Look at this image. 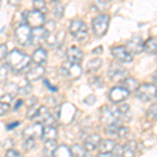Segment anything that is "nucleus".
<instances>
[{"mask_svg": "<svg viewBox=\"0 0 157 157\" xmlns=\"http://www.w3.org/2000/svg\"><path fill=\"white\" fill-rule=\"evenodd\" d=\"M32 63V58L20 49H13L6 56V65L13 72H21Z\"/></svg>", "mask_w": 157, "mask_h": 157, "instance_id": "f257e3e1", "label": "nucleus"}, {"mask_svg": "<svg viewBox=\"0 0 157 157\" xmlns=\"http://www.w3.org/2000/svg\"><path fill=\"white\" fill-rule=\"evenodd\" d=\"M100 120L106 126L108 125H121V115L120 108L116 106H104L101 109Z\"/></svg>", "mask_w": 157, "mask_h": 157, "instance_id": "f03ea898", "label": "nucleus"}, {"mask_svg": "<svg viewBox=\"0 0 157 157\" xmlns=\"http://www.w3.org/2000/svg\"><path fill=\"white\" fill-rule=\"evenodd\" d=\"M77 114V107L71 103H64L59 105L57 109V121L62 125H68L75 120Z\"/></svg>", "mask_w": 157, "mask_h": 157, "instance_id": "7ed1b4c3", "label": "nucleus"}, {"mask_svg": "<svg viewBox=\"0 0 157 157\" xmlns=\"http://www.w3.org/2000/svg\"><path fill=\"white\" fill-rule=\"evenodd\" d=\"M110 24V17L107 14H101L95 17L91 22V27L94 36L98 38H102L106 35Z\"/></svg>", "mask_w": 157, "mask_h": 157, "instance_id": "20e7f679", "label": "nucleus"}, {"mask_svg": "<svg viewBox=\"0 0 157 157\" xmlns=\"http://www.w3.org/2000/svg\"><path fill=\"white\" fill-rule=\"evenodd\" d=\"M68 29H69V33L73 37V39H75L78 42L85 41L88 38L87 25L82 20H71Z\"/></svg>", "mask_w": 157, "mask_h": 157, "instance_id": "39448f33", "label": "nucleus"}, {"mask_svg": "<svg viewBox=\"0 0 157 157\" xmlns=\"http://www.w3.org/2000/svg\"><path fill=\"white\" fill-rule=\"evenodd\" d=\"M136 97L143 102H150L157 98V87L151 83H144L143 85L138 86Z\"/></svg>", "mask_w": 157, "mask_h": 157, "instance_id": "423d86ee", "label": "nucleus"}, {"mask_svg": "<svg viewBox=\"0 0 157 157\" xmlns=\"http://www.w3.org/2000/svg\"><path fill=\"white\" fill-rule=\"evenodd\" d=\"M32 27L26 23L20 24L15 29V39L22 46H27L32 42Z\"/></svg>", "mask_w": 157, "mask_h": 157, "instance_id": "0eeeda50", "label": "nucleus"}, {"mask_svg": "<svg viewBox=\"0 0 157 157\" xmlns=\"http://www.w3.org/2000/svg\"><path fill=\"white\" fill-rule=\"evenodd\" d=\"M82 67L80 64L66 62L60 67V73L65 78H71V80H78L82 75Z\"/></svg>", "mask_w": 157, "mask_h": 157, "instance_id": "6e6552de", "label": "nucleus"}, {"mask_svg": "<svg viewBox=\"0 0 157 157\" xmlns=\"http://www.w3.org/2000/svg\"><path fill=\"white\" fill-rule=\"evenodd\" d=\"M129 71L118 62H114L110 65L108 69V77L112 81H123L128 78Z\"/></svg>", "mask_w": 157, "mask_h": 157, "instance_id": "1a4fd4ad", "label": "nucleus"}, {"mask_svg": "<svg viewBox=\"0 0 157 157\" xmlns=\"http://www.w3.org/2000/svg\"><path fill=\"white\" fill-rule=\"evenodd\" d=\"M130 92L124 88L123 86H115L112 87L108 92V98L112 104H120L124 101H126V98H128Z\"/></svg>", "mask_w": 157, "mask_h": 157, "instance_id": "9d476101", "label": "nucleus"}, {"mask_svg": "<svg viewBox=\"0 0 157 157\" xmlns=\"http://www.w3.org/2000/svg\"><path fill=\"white\" fill-rule=\"evenodd\" d=\"M45 16L44 14L38 12V11H27L26 19H25V23L29 25L32 29H37V27H43L45 24Z\"/></svg>", "mask_w": 157, "mask_h": 157, "instance_id": "9b49d317", "label": "nucleus"}, {"mask_svg": "<svg viewBox=\"0 0 157 157\" xmlns=\"http://www.w3.org/2000/svg\"><path fill=\"white\" fill-rule=\"evenodd\" d=\"M43 129H44V126H43L41 123L35 121L34 124L27 126V127L24 129L23 132H22V136H23L24 139L41 138L42 133H43Z\"/></svg>", "mask_w": 157, "mask_h": 157, "instance_id": "f8f14e48", "label": "nucleus"}, {"mask_svg": "<svg viewBox=\"0 0 157 157\" xmlns=\"http://www.w3.org/2000/svg\"><path fill=\"white\" fill-rule=\"evenodd\" d=\"M45 68L43 65H38L36 64L35 66L29 68V70L25 73V81L29 83L37 82L40 78H43L45 75Z\"/></svg>", "mask_w": 157, "mask_h": 157, "instance_id": "ddd939ff", "label": "nucleus"}, {"mask_svg": "<svg viewBox=\"0 0 157 157\" xmlns=\"http://www.w3.org/2000/svg\"><path fill=\"white\" fill-rule=\"evenodd\" d=\"M111 54L115 60L123 63H131L133 61V56L128 52L125 46H115L111 49Z\"/></svg>", "mask_w": 157, "mask_h": 157, "instance_id": "4468645a", "label": "nucleus"}, {"mask_svg": "<svg viewBox=\"0 0 157 157\" xmlns=\"http://www.w3.org/2000/svg\"><path fill=\"white\" fill-rule=\"evenodd\" d=\"M116 146L115 140L113 139H104L98 145V157H111L112 152Z\"/></svg>", "mask_w": 157, "mask_h": 157, "instance_id": "2eb2a0df", "label": "nucleus"}, {"mask_svg": "<svg viewBox=\"0 0 157 157\" xmlns=\"http://www.w3.org/2000/svg\"><path fill=\"white\" fill-rule=\"evenodd\" d=\"M66 58L68 62L75 63V64H80L84 59V54L78 47L77 46H71L68 48L66 52Z\"/></svg>", "mask_w": 157, "mask_h": 157, "instance_id": "dca6fc26", "label": "nucleus"}, {"mask_svg": "<svg viewBox=\"0 0 157 157\" xmlns=\"http://www.w3.org/2000/svg\"><path fill=\"white\" fill-rule=\"evenodd\" d=\"M126 48L128 49V52L131 55H139L141 54V52L144 50V42L141 40L140 37H135L133 39H131L130 41L127 43Z\"/></svg>", "mask_w": 157, "mask_h": 157, "instance_id": "f3484780", "label": "nucleus"}, {"mask_svg": "<svg viewBox=\"0 0 157 157\" xmlns=\"http://www.w3.org/2000/svg\"><path fill=\"white\" fill-rule=\"evenodd\" d=\"M101 141H102V137H101V135L95 134V133L91 134V135H89L88 137H86L85 140H84V147H85L86 151L87 152L94 151L95 149L98 147V145L101 144Z\"/></svg>", "mask_w": 157, "mask_h": 157, "instance_id": "a211bd4d", "label": "nucleus"}, {"mask_svg": "<svg viewBox=\"0 0 157 157\" xmlns=\"http://www.w3.org/2000/svg\"><path fill=\"white\" fill-rule=\"evenodd\" d=\"M47 32L44 27H37L32 30V42L30 44L34 45H40L42 42H45V38H46Z\"/></svg>", "mask_w": 157, "mask_h": 157, "instance_id": "6ab92c4d", "label": "nucleus"}, {"mask_svg": "<svg viewBox=\"0 0 157 157\" xmlns=\"http://www.w3.org/2000/svg\"><path fill=\"white\" fill-rule=\"evenodd\" d=\"M58 134L59 133H58V130L56 129L55 126H44L41 139L43 141L57 140Z\"/></svg>", "mask_w": 157, "mask_h": 157, "instance_id": "aec40b11", "label": "nucleus"}, {"mask_svg": "<svg viewBox=\"0 0 157 157\" xmlns=\"http://www.w3.org/2000/svg\"><path fill=\"white\" fill-rule=\"evenodd\" d=\"M32 60L38 65L45 64V62H46V60H47V52L43 48V47H38V48L35 49V52H33Z\"/></svg>", "mask_w": 157, "mask_h": 157, "instance_id": "412c9836", "label": "nucleus"}, {"mask_svg": "<svg viewBox=\"0 0 157 157\" xmlns=\"http://www.w3.org/2000/svg\"><path fill=\"white\" fill-rule=\"evenodd\" d=\"M144 50L148 55L157 54V37L149 38L146 42H144Z\"/></svg>", "mask_w": 157, "mask_h": 157, "instance_id": "4be33fe9", "label": "nucleus"}, {"mask_svg": "<svg viewBox=\"0 0 157 157\" xmlns=\"http://www.w3.org/2000/svg\"><path fill=\"white\" fill-rule=\"evenodd\" d=\"M52 157H72V154L69 147L66 145H60L55 149Z\"/></svg>", "mask_w": 157, "mask_h": 157, "instance_id": "5701e85b", "label": "nucleus"}, {"mask_svg": "<svg viewBox=\"0 0 157 157\" xmlns=\"http://www.w3.org/2000/svg\"><path fill=\"white\" fill-rule=\"evenodd\" d=\"M50 116H52V113H50L49 109L47 108L46 106H40L35 120H36V121H38V123L43 124L47 118L50 117Z\"/></svg>", "mask_w": 157, "mask_h": 157, "instance_id": "b1692460", "label": "nucleus"}, {"mask_svg": "<svg viewBox=\"0 0 157 157\" xmlns=\"http://www.w3.org/2000/svg\"><path fill=\"white\" fill-rule=\"evenodd\" d=\"M121 83H123V87L126 88L129 92H132V91H136L139 86V83L138 81L136 80V78H126L125 80L121 81Z\"/></svg>", "mask_w": 157, "mask_h": 157, "instance_id": "393cba45", "label": "nucleus"}, {"mask_svg": "<svg viewBox=\"0 0 157 157\" xmlns=\"http://www.w3.org/2000/svg\"><path fill=\"white\" fill-rule=\"evenodd\" d=\"M103 65V61L100 58H94V59L90 60L89 62L87 63V66H86V71L88 73L90 72H95L102 67Z\"/></svg>", "mask_w": 157, "mask_h": 157, "instance_id": "a878e982", "label": "nucleus"}, {"mask_svg": "<svg viewBox=\"0 0 157 157\" xmlns=\"http://www.w3.org/2000/svg\"><path fill=\"white\" fill-rule=\"evenodd\" d=\"M135 143L134 141H129L126 145H123V154L121 157H134L135 155Z\"/></svg>", "mask_w": 157, "mask_h": 157, "instance_id": "bb28decb", "label": "nucleus"}, {"mask_svg": "<svg viewBox=\"0 0 157 157\" xmlns=\"http://www.w3.org/2000/svg\"><path fill=\"white\" fill-rule=\"evenodd\" d=\"M56 148H57V141L56 140L44 141V148H43L44 157H52Z\"/></svg>", "mask_w": 157, "mask_h": 157, "instance_id": "cd10ccee", "label": "nucleus"}, {"mask_svg": "<svg viewBox=\"0 0 157 157\" xmlns=\"http://www.w3.org/2000/svg\"><path fill=\"white\" fill-rule=\"evenodd\" d=\"M70 151H71L72 157H83L87 153L85 147L83 145H78V144H75V145L70 147Z\"/></svg>", "mask_w": 157, "mask_h": 157, "instance_id": "c85d7f7f", "label": "nucleus"}, {"mask_svg": "<svg viewBox=\"0 0 157 157\" xmlns=\"http://www.w3.org/2000/svg\"><path fill=\"white\" fill-rule=\"evenodd\" d=\"M33 7H34L35 11H38L42 14H45L47 12L46 3L44 2V0H34L33 2Z\"/></svg>", "mask_w": 157, "mask_h": 157, "instance_id": "c756f323", "label": "nucleus"}, {"mask_svg": "<svg viewBox=\"0 0 157 157\" xmlns=\"http://www.w3.org/2000/svg\"><path fill=\"white\" fill-rule=\"evenodd\" d=\"M64 12H65V7L62 3H57L54 9H52V15L55 16L56 19L62 18L64 16Z\"/></svg>", "mask_w": 157, "mask_h": 157, "instance_id": "7c9ffc66", "label": "nucleus"}, {"mask_svg": "<svg viewBox=\"0 0 157 157\" xmlns=\"http://www.w3.org/2000/svg\"><path fill=\"white\" fill-rule=\"evenodd\" d=\"M120 111H121V120H130L131 117V110H130V107L127 104H124V105L120 106Z\"/></svg>", "mask_w": 157, "mask_h": 157, "instance_id": "2f4dec72", "label": "nucleus"}, {"mask_svg": "<svg viewBox=\"0 0 157 157\" xmlns=\"http://www.w3.org/2000/svg\"><path fill=\"white\" fill-rule=\"evenodd\" d=\"M45 42L47 43L49 47H55L57 45H59V42H58V37L56 36L54 33H47L46 38H45Z\"/></svg>", "mask_w": 157, "mask_h": 157, "instance_id": "473e14b6", "label": "nucleus"}, {"mask_svg": "<svg viewBox=\"0 0 157 157\" xmlns=\"http://www.w3.org/2000/svg\"><path fill=\"white\" fill-rule=\"evenodd\" d=\"M32 92V83L26 82L23 86H18V93L19 95H29Z\"/></svg>", "mask_w": 157, "mask_h": 157, "instance_id": "72a5a7b5", "label": "nucleus"}, {"mask_svg": "<svg viewBox=\"0 0 157 157\" xmlns=\"http://www.w3.org/2000/svg\"><path fill=\"white\" fill-rule=\"evenodd\" d=\"M39 108H40V106L38 105V103L35 104V105L32 106V107H29V109H27V112H26V117L29 118V120H35Z\"/></svg>", "mask_w": 157, "mask_h": 157, "instance_id": "f704fd0d", "label": "nucleus"}, {"mask_svg": "<svg viewBox=\"0 0 157 157\" xmlns=\"http://www.w3.org/2000/svg\"><path fill=\"white\" fill-rule=\"evenodd\" d=\"M89 84L91 87L94 88H103L104 86V81L101 77H92L89 80Z\"/></svg>", "mask_w": 157, "mask_h": 157, "instance_id": "c9c22d12", "label": "nucleus"}, {"mask_svg": "<svg viewBox=\"0 0 157 157\" xmlns=\"http://www.w3.org/2000/svg\"><path fill=\"white\" fill-rule=\"evenodd\" d=\"M147 116L149 120L157 121V104H153L147 111Z\"/></svg>", "mask_w": 157, "mask_h": 157, "instance_id": "e433bc0d", "label": "nucleus"}, {"mask_svg": "<svg viewBox=\"0 0 157 157\" xmlns=\"http://www.w3.org/2000/svg\"><path fill=\"white\" fill-rule=\"evenodd\" d=\"M121 125H108L106 126L105 132L107 135L109 136H116V133H117V129Z\"/></svg>", "mask_w": 157, "mask_h": 157, "instance_id": "4c0bfd02", "label": "nucleus"}, {"mask_svg": "<svg viewBox=\"0 0 157 157\" xmlns=\"http://www.w3.org/2000/svg\"><path fill=\"white\" fill-rule=\"evenodd\" d=\"M9 66L6 64H3L0 66V83H3L6 80L7 75H9Z\"/></svg>", "mask_w": 157, "mask_h": 157, "instance_id": "58836bf2", "label": "nucleus"}, {"mask_svg": "<svg viewBox=\"0 0 157 157\" xmlns=\"http://www.w3.org/2000/svg\"><path fill=\"white\" fill-rule=\"evenodd\" d=\"M36 147V143H35V139H24L23 141V150L25 152H29L33 149H35Z\"/></svg>", "mask_w": 157, "mask_h": 157, "instance_id": "ea45409f", "label": "nucleus"}, {"mask_svg": "<svg viewBox=\"0 0 157 157\" xmlns=\"http://www.w3.org/2000/svg\"><path fill=\"white\" fill-rule=\"evenodd\" d=\"M10 110H11V105L10 104L0 102V117L7 114L10 112Z\"/></svg>", "mask_w": 157, "mask_h": 157, "instance_id": "a19ab883", "label": "nucleus"}, {"mask_svg": "<svg viewBox=\"0 0 157 157\" xmlns=\"http://www.w3.org/2000/svg\"><path fill=\"white\" fill-rule=\"evenodd\" d=\"M129 133V129L127 127H123V126H120L117 129V133H116V136L118 138H125L126 136L128 135Z\"/></svg>", "mask_w": 157, "mask_h": 157, "instance_id": "79ce46f5", "label": "nucleus"}, {"mask_svg": "<svg viewBox=\"0 0 157 157\" xmlns=\"http://www.w3.org/2000/svg\"><path fill=\"white\" fill-rule=\"evenodd\" d=\"M43 27L46 29L47 33H54L56 29V22L54 20H47V21H45V24Z\"/></svg>", "mask_w": 157, "mask_h": 157, "instance_id": "37998d69", "label": "nucleus"}, {"mask_svg": "<svg viewBox=\"0 0 157 157\" xmlns=\"http://www.w3.org/2000/svg\"><path fill=\"white\" fill-rule=\"evenodd\" d=\"M13 101H14V95L10 94V93H4V94L0 98V102L10 104V105H11V103L13 102Z\"/></svg>", "mask_w": 157, "mask_h": 157, "instance_id": "c03bdc74", "label": "nucleus"}, {"mask_svg": "<svg viewBox=\"0 0 157 157\" xmlns=\"http://www.w3.org/2000/svg\"><path fill=\"white\" fill-rule=\"evenodd\" d=\"M6 157H24L20 152L17 150H14V149H10L6 152Z\"/></svg>", "mask_w": 157, "mask_h": 157, "instance_id": "a18cd8bd", "label": "nucleus"}, {"mask_svg": "<svg viewBox=\"0 0 157 157\" xmlns=\"http://www.w3.org/2000/svg\"><path fill=\"white\" fill-rule=\"evenodd\" d=\"M123 154V145H116L114 150L112 152V156L113 157H121Z\"/></svg>", "mask_w": 157, "mask_h": 157, "instance_id": "49530a36", "label": "nucleus"}, {"mask_svg": "<svg viewBox=\"0 0 157 157\" xmlns=\"http://www.w3.org/2000/svg\"><path fill=\"white\" fill-rule=\"evenodd\" d=\"M95 102H97V98H95V95H93V94H89L84 100V103L87 104V105H89V106L94 105Z\"/></svg>", "mask_w": 157, "mask_h": 157, "instance_id": "de8ad7c7", "label": "nucleus"}, {"mask_svg": "<svg viewBox=\"0 0 157 157\" xmlns=\"http://www.w3.org/2000/svg\"><path fill=\"white\" fill-rule=\"evenodd\" d=\"M7 56V46L6 44H0V60L6 58Z\"/></svg>", "mask_w": 157, "mask_h": 157, "instance_id": "09e8293b", "label": "nucleus"}, {"mask_svg": "<svg viewBox=\"0 0 157 157\" xmlns=\"http://www.w3.org/2000/svg\"><path fill=\"white\" fill-rule=\"evenodd\" d=\"M37 102H38L37 98L36 97H32V98H29L25 103L27 104V106H29V107H32V106H34L35 104H37Z\"/></svg>", "mask_w": 157, "mask_h": 157, "instance_id": "8fccbe9b", "label": "nucleus"}, {"mask_svg": "<svg viewBox=\"0 0 157 157\" xmlns=\"http://www.w3.org/2000/svg\"><path fill=\"white\" fill-rule=\"evenodd\" d=\"M19 125H20L19 121H13V123H10L9 125H6V129L7 130H13V129L18 127Z\"/></svg>", "mask_w": 157, "mask_h": 157, "instance_id": "3c124183", "label": "nucleus"}, {"mask_svg": "<svg viewBox=\"0 0 157 157\" xmlns=\"http://www.w3.org/2000/svg\"><path fill=\"white\" fill-rule=\"evenodd\" d=\"M44 84L47 86V89H49L52 91H58V88L55 87V86H52V84H49V82L47 80H44Z\"/></svg>", "mask_w": 157, "mask_h": 157, "instance_id": "603ef678", "label": "nucleus"}, {"mask_svg": "<svg viewBox=\"0 0 157 157\" xmlns=\"http://www.w3.org/2000/svg\"><path fill=\"white\" fill-rule=\"evenodd\" d=\"M92 52L93 55H100V54H102L103 52V46H98V47H95L94 49H92Z\"/></svg>", "mask_w": 157, "mask_h": 157, "instance_id": "864d4df0", "label": "nucleus"}, {"mask_svg": "<svg viewBox=\"0 0 157 157\" xmlns=\"http://www.w3.org/2000/svg\"><path fill=\"white\" fill-rule=\"evenodd\" d=\"M20 2H21V0H7V3H9L10 6H19Z\"/></svg>", "mask_w": 157, "mask_h": 157, "instance_id": "5fc2aeb1", "label": "nucleus"}, {"mask_svg": "<svg viewBox=\"0 0 157 157\" xmlns=\"http://www.w3.org/2000/svg\"><path fill=\"white\" fill-rule=\"evenodd\" d=\"M23 100H21V98H19L18 101H17V103H16V105H15V107H14V111H17L18 109L21 107L22 106V104H23Z\"/></svg>", "mask_w": 157, "mask_h": 157, "instance_id": "6e6d98bb", "label": "nucleus"}, {"mask_svg": "<svg viewBox=\"0 0 157 157\" xmlns=\"http://www.w3.org/2000/svg\"><path fill=\"white\" fill-rule=\"evenodd\" d=\"M152 80H153L154 85L157 86V69H156V71L153 73V75H152Z\"/></svg>", "mask_w": 157, "mask_h": 157, "instance_id": "4d7b16f0", "label": "nucleus"}, {"mask_svg": "<svg viewBox=\"0 0 157 157\" xmlns=\"http://www.w3.org/2000/svg\"><path fill=\"white\" fill-rule=\"evenodd\" d=\"M83 157H93L92 155H91V154H88V153H86L85 154V155L84 156H83Z\"/></svg>", "mask_w": 157, "mask_h": 157, "instance_id": "13d9d810", "label": "nucleus"}, {"mask_svg": "<svg viewBox=\"0 0 157 157\" xmlns=\"http://www.w3.org/2000/svg\"><path fill=\"white\" fill-rule=\"evenodd\" d=\"M52 1H55V2H57V1H59V0H52Z\"/></svg>", "mask_w": 157, "mask_h": 157, "instance_id": "bf43d9fd", "label": "nucleus"}, {"mask_svg": "<svg viewBox=\"0 0 157 157\" xmlns=\"http://www.w3.org/2000/svg\"><path fill=\"white\" fill-rule=\"evenodd\" d=\"M0 6H1V0H0Z\"/></svg>", "mask_w": 157, "mask_h": 157, "instance_id": "052dcab7", "label": "nucleus"}]
</instances>
